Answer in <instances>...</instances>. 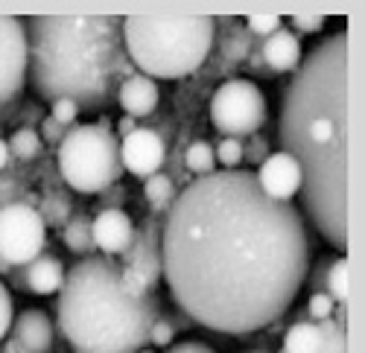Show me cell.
Masks as SVG:
<instances>
[{"label":"cell","instance_id":"cell-39","mask_svg":"<svg viewBox=\"0 0 365 353\" xmlns=\"http://www.w3.org/2000/svg\"><path fill=\"white\" fill-rule=\"evenodd\" d=\"M138 129V120H132V117H120V120H117V140H123V137H129L132 132Z\"/></svg>","mask_w":365,"mask_h":353},{"label":"cell","instance_id":"cell-42","mask_svg":"<svg viewBox=\"0 0 365 353\" xmlns=\"http://www.w3.org/2000/svg\"><path fill=\"white\" fill-rule=\"evenodd\" d=\"M12 269H15V266H9L6 260H0V275H6V278H9V272H12Z\"/></svg>","mask_w":365,"mask_h":353},{"label":"cell","instance_id":"cell-26","mask_svg":"<svg viewBox=\"0 0 365 353\" xmlns=\"http://www.w3.org/2000/svg\"><path fill=\"white\" fill-rule=\"evenodd\" d=\"M41 204H44V211H38V214H41L44 225H65V222L71 219V201H68L65 196L50 193Z\"/></svg>","mask_w":365,"mask_h":353},{"label":"cell","instance_id":"cell-10","mask_svg":"<svg viewBox=\"0 0 365 353\" xmlns=\"http://www.w3.org/2000/svg\"><path fill=\"white\" fill-rule=\"evenodd\" d=\"M161 233H164V214H149L140 225H135L132 246L120 254V266H129L149 289L161 283Z\"/></svg>","mask_w":365,"mask_h":353},{"label":"cell","instance_id":"cell-7","mask_svg":"<svg viewBox=\"0 0 365 353\" xmlns=\"http://www.w3.org/2000/svg\"><path fill=\"white\" fill-rule=\"evenodd\" d=\"M210 114V126L220 135L242 140L252 137L266 126L269 117V105H266V94L257 88V82L252 79H228L222 82L207 105Z\"/></svg>","mask_w":365,"mask_h":353},{"label":"cell","instance_id":"cell-14","mask_svg":"<svg viewBox=\"0 0 365 353\" xmlns=\"http://www.w3.org/2000/svg\"><path fill=\"white\" fill-rule=\"evenodd\" d=\"M12 342L24 350V353H50L56 344V327L44 310H24L15 315L12 330H9Z\"/></svg>","mask_w":365,"mask_h":353},{"label":"cell","instance_id":"cell-22","mask_svg":"<svg viewBox=\"0 0 365 353\" xmlns=\"http://www.w3.org/2000/svg\"><path fill=\"white\" fill-rule=\"evenodd\" d=\"M185 172L193 175V179H202V175H210L217 172V158H214V146H210L207 140H193L187 143L185 149Z\"/></svg>","mask_w":365,"mask_h":353},{"label":"cell","instance_id":"cell-20","mask_svg":"<svg viewBox=\"0 0 365 353\" xmlns=\"http://www.w3.org/2000/svg\"><path fill=\"white\" fill-rule=\"evenodd\" d=\"M322 333L316 321H295L284 333V350L281 353H319Z\"/></svg>","mask_w":365,"mask_h":353},{"label":"cell","instance_id":"cell-28","mask_svg":"<svg viewBox=\"0 0 365 353\" xmlns=\"http://www.w3.org/2000/svg\"><path fill=\"white\" fill-rule=\"evenodd\" d=\"M175 325H173V318L167 315H158L155 321H152V327H149V339L146 344H158V347H170L173 339H175Z\"/></svg>","mask_w":365,"mask_h":353},{"label":"cell","instance_id":"cell-9","mask_svg":"<svg viewBox=\"0 0 365 353\" xmlns=\"http://www.w3.org/2000/svg\"><path fill=\"white\" fill-rule=\"evenodd\" d=\"M26 88V23L0 15V105L21 97Z\"/></svg>","mask_w":365,"mask_h":353},{"label":"cell","instance_id":"cell-24","mask_svg":"<svg viewBox=\"0 0 365 353\" xmlns=\"http://www.w3.org/2000/svg\"><path fill=\"white\" fill-rule=\"evenodd\" d=\"M324 295L333 304H348V257L345 254L333 257L324 278Z\"/></svg>","mask_w":365,"mask_h":353},{"label":"cell","instance_id":"cell-6","mask_svg":"<svg viewBox=\"0 0 365 353\" xmlns=\"http://www.w3.org/2000/svg\"><path fill=\"white\" fill-rule=\"evenodd\" d=\"M58 172L71 190L94 196L117 187L123 164H120V140L111 129L97 123H76L58 143Z\"/></svg>","mask_w":365,"mask_h":353},{"label":"cell","instance_id":"cell-31","mask_svg":"<svg viewBox=\"0 0 365 353\" xmlns=\"http://www.w3.org/2000/svg\"><path fill=\"white\" fill-rule=\"evenodd\" d=\"M333 307H336V304H333L324 292H310V298H307V318L316 321V325H319V321H327V318H333Z\"/></svg>","mask_w":365,"mask_h":353},{"label":"cell","instance_id":"cell-25","mask_svg":"<svg viewBox=\"0 0 365 353\" xmlns=\"http://www.w3.org/2000/svg\"><path fill=\"white\" fill-rule=\"evenodd\" d=\"M319 333H322L319 353H348V327L327 318V321H319Z\"/></svg>","mask_w":365,"mask_h":353},{"label":"cell","instance_id":"cell-21","mask_svg":"<svg viewBox=\"0 0 365 353\" xmlns=\"http://www.w3.org/2000/svg\"><path fill=\"white\" fill-rule=\"evenodd\" d=\"M143 196L149 201V214H167L170 204L175 201L178 190H175V181L164 172H155L143 179Z\"/></svg>","mask_w":365,"mask_h":353},{"label":"cell","instance_id":"cell-35","mask_svg":"<svg viewBox=\"0 0 365 353\" xmlns=\"http://www.w3.org/2000/svg\"><path fill=\"white\" fill-rule=\"evenodd\" d=\"M333 257H336V251L333 254H324L316 266H313V272H307V283L310 286V292H324V278H327V269H330V263H333Z\"/></svg>","mask_w":365,"mask_h":353},{"label":"cell","instance_id":"cell-29","mask_svg":"<svg viewBox=\"0 0 365 353\" xmlns=\"http://www.w3.org/2000/svg\"><path fill=\"white\" fill-rule=\"evenodd\" d=\"M242 26H246L255 38H266L272 33H278V29L284 26V21L278 15H249Z\"/></svg>","mask_w":365,"mask_h":353},{"label":"cell","instance_id":"cell-44","mask_svg":"<svg viewBox=\"0 0 365 353\" xmlns=\"http://www.w3.org/2000/svg\"><path fill=\"white\" fill-rule=\"evenodd\" d=\"M138 353H152V350H138Z\"/></svg>","mask_w":365,"mask_h":353},{"label":"cell","instance_id":"cell-11","mask_svg":"<svg viewBox=\"0 0 365 353\" xmlns=\"http://www.w3.org/2000/svg\"><path fill=\"white\" fill-rule=\"evenodd\" d=\"M164 161H167V146L155 129L138 126L129 137L120 140V164L138 179H149V175L161 172Z\"/></svg>","mask_w":365,"mask_h":353},{"label":"cell","instance_id":"cell-36","mask_svg":"<svg viewBox=\"0 0 365 353\" xmlns=\"http://www.w3.org/2000/svg\"><path fill=\"white\" fill-rule=\"evenodd\" d=\"M266 155H269V143L260 135H252V146L242 143V158H246L249 164H257L260 167L266 161Z\"/></svg>","mask_w":365,"mask_h":353},{"label":"cell","instance_id":"cell-18","mask_svg":"<svg viewBox=\"0 0 365 353\" xmlns=\"http://www.w3.org/2000/svg\"><path fill=\"white\" fill-rule=\"evenodd\" d=\"M217 29H220V50H222V56L228 58L231 65H246V58L252 53V44H255V36L240 21H234V18H220Z\"/></svg>","mask_w":365,"mask_h":353},{"label":"cell","instance_id":"cell-40","mask_svg":"<svg viewBox=\"0 0 365 353\" xmlns=\"http://www.w3.org/2000/svg\"><path fill=\"white\" fill-rule=\"evenodd\" d=\"M9 161H12L9 146H6V140H4V137H0V169H6V167H9Z\"/></svg>","mask_w":365,"mask_h":353},{"label":"cell","instance_id":"cell-17","mask_svg":"<svg viewBox=\"0 0 365 353\" xmlns=\"http://www.w3.org/2000/svg\"><path fill=\"white\" fill-rule=\"evenodd\" d=\"M65 266L62 260L50 251H41L36 260H29L24 266V283L26 292H36V295H58V289L65 283Z\"/></svg>","mask_w":365,"mask_h":353},{"label":"cell","instance_id":"cell-3","mask_svg":"<svg viewBox=\"0 0 365 353\" xmlns=\"http://www.w3.org/2000/svg\"><path fill=\"white\" fill-rule=\"evenodd\" d=\"M26 79L44 102L71 100L79 114L117 102V88L135 73L120 15H33L26 18Z\"/></svg>","mask_w":365,"mask_h":353},{"label":"cell","instance_id":"cell-38","mask_svg":"<svg viewBox=\"0 0 365 353\" xmlns=\"http://www.w3.org/2000/svg\"><path fill=\"white\" fill-rule=\"evenodd\" d=\"M167 353H217L210 344H205V342H173L170 347H167Z\"/></svg>","mask_w":365,"mask_h":353},{"label":"cell","instance_id":"cell-5","mask_svg":"<svg viewBox=\"0 0 365 353\" xmlns=\"http://www.w3.org/2000/svg\"><path fill=\"white\" fill-rule=\"evenodd\" d=\"M217 41V18L210 15H129L123 44L135 73L181 79L196 73Z\"/></svg>","mask_w":365,"mask_h":353},{"label":"cell","instance_id":"cell-8","mask_svg":"<svg viewBox=\"0 0 365 353\" xmlns=\"http://www.w3.org/2000/svg\"><path fill=\"white\" fill-rule=\"evenodd\" d=\"M47 246V225L38 208L26 201H12L0 208V260L9 266H26Z\"/></svg>","mask_w":365,"mask_h":353},{"label":"cell","instance_id":"cell-34","mask_svg":"<svg viewBox=\"0 0 365 353\" xmlns=\"http://www.w3.org/2000/svg\"><path fill=\"white\" fill-rule=\"evenodd\" d=\"M50 117L56 123H62L65 129H71L79 120V105L71 100H56V102H50Z\"/></svg>","mask_w":365,"mask_h":353},{"label":"cell","instance_id":"cell-41","mask_svg":"<svg viewBox=\"0 0 365 353\" xmlns=\"http://www.w3.org/2000/svg\"><path fill=\"white\" fill-rule=\"evenodd\" d=\"M0 353H24V350H21V347H18V344L9 339L6 344H0Z\"/></svg>","mask_w":365,"mask_h":353},{"label":"cell","instance_id":"cell-43","mask_svg":"<svg viewBox=\"0 0 365 353\" xmlns=\"http://www.w3.org/2000/svg\"><path fill=\"white\" fill-rule=\"evenodd\" d=\"M249 353H269V350H249Z\"/></svg>","mask_w":365,"mask_h":353},{"label":"cell","instance_id":"cell-1","mask_svg":"<svg viewBox=\"0 0 365 353\" xmlns=\"http://www.w3.org/2000/svg\"><path fill=\"white\" fill-rule=\"evenodd\" d=\"M307 272V222L292 201L269 199L252 169L187 181L164 214L161 280L199 327L225 336L275 327Z\"/></svg>","mask_w":365,"mask_h":353},{"label":"cell","instance_id":"cell-27","mask_svg":"<svg viewBox=\"0 0 365 353\" xmlns=\"http://www.w3.org/2000/svg\"><path fill=\"white\" fill-rule=\"evenodd\" d=\"M214 158H217V164L222 169H240V164H242V140L222 137L214 146Z\"/></svg>","mask_w":365,"mask_h":353},{"label":"cell","instance_id":"cell-32","mask_svg":"<svg viewBox=\"0 0 365 353\" xmlns=\"http://www.w3.org/2000/svg\"><path fill=\"white\" fill-rule=\"evenodd\" d=\"M12 321H15V307H12V292L9 286L0 280V342H4L12 330Z\"/></svg>","mask_w":365,"mask_h":353},{"label":"cell","instance_id":"cell-13","mask_svg":"<svg viewBox=\"0 0 365 353\" xmlns=\"http://www.w3.org/2000/svg\"><path fill=\"white\" fill-rule=\"evenodd\" d=\"M91 233H94V246L103 251V257H120L135 240V222L126 211L120 208H103L91 219Z\"/></svg>","mask_w":365,"mask_h":353},{"label":"cell","instance_id":"cell-16","mask_svg":"<svg viewBox=\"0 0 365 353\" xmlns=\"http://www.w3.org/2000/svg\"><path fill=\"white\" fill-rule=\"evenodd\" d=\"M117 102H120V108L126 111V117H132V120H140V117H149L152 111L158 108L161 91H158V85L152 82L149 76L132 73V76H126L123 82H120Z\"/></svg>","mask_w":365,"mask_h":353},{"label":"cell","instance_id":"cell-19","mask_svg":"<svg viewBox=\"0 0 365 353\" xmlns=\"http://www.w3.org/2000/svg\"><path fill=\"white\" fill-rule=\"evenodd\" d=\"M65 246L79 257H91L97 254L94 246V233H91V216L88 214H71V219L65 222Z\"/></svg>","mask_w":365,"mask_h":353},{"label":"cell","instance_id":"cell-30","mask_svg":"<svg viewBox=\"0 0 365 353\" xmlns=\"http://www.w3.org/2000/svg\"><path fill=\"white\" fill-rule=\"evenodd\" d=\"M120 286H123V292H126L129 298H135V301H143V298L152 295V289H149L129 266H120Z\"/></svg>","mask_w":365,"mask_h":353},{"label":"cell","instance_id":"cell-37","mask_svg":"<svg viewBox=\"0 0 365 353\" xmlns=\"http://www.w3.org/2000/svg\"><path fill=\"white\" fill-rule=\"evenodd\" d=\"M68 135V129L62 126V123H56L53 117H44V123H41V132H38V137H41V143H50V146H58L62 143V137Z\"/></svg>","mask_w":365,"mask_h":353},{"label":"cell","instance_id":"cell-2","mask_svg":"<svg viewBox=\"0 0 365 353\" xmlns=\"http://www.w3.org/2000/svg\"><path fill=\"white\" fill-rule=\"evenodd\" d=\"M348 26L313 44L281 94V152L301 167V208L319 237L348 251V135H351Z\"/></svg>","mask_w":365,"mask_h":353},{"label":"cell","instance_id":"cell-33","mask_svg":"<svg viewBox=\"0 0 365 353\" xmlns=\"http://www.w3.org/2000/svg\"><path fill=\"white\" fill-rule=\"evenodd\" d=\"M327 23L324 15H310V12H301V15H289V26H292V33L295 36H304V33H322Z\"/></svg>","mask_w":365,"mask_h":353},{"label":"cell","instance_id":"cell-12","mask_svg":"<svg viewBox=\"0 0 365 353\" xmlns=\"http://www.w3.org/2000/svg\"><path fill=\"white\" fill-rule=\"evenodd\" d=\"M255 179L269 199L292 201V196H298V190H301V167L295 164V158H289L287 152L278 149V152L266 155V161L255 172Z\"/></svg>","mask_w":365,"mask_h":353},{"label":"cell","instance_id":"cell-23","mask_svg":"<svg viewBox=\"0 0 365 353\" xmlns=\"http://www.w3.org/2000/svg\"><path fill=\"white\" fill-rule=\"evenodd\" d=\"M9 155L18 158L21 164H33L36 158H41V149H44V143L38 137L36 129H29V126H21L12 137H9Z\"/></svg>","mask_w":365,"mask_h":353},{"label":"cell","instance_id":"cell-15","mask_svg":"<svg viewBox=\"0 0 365 353\" xmlns=\"http://www.w3.org/2000/svg\"><path fill=\"white\" fill-rule=\"evenodd\" d=\"M260 56H263V65L269 68L272 76L295 73L301 58H304L301 56V38L292 33L289 26H281L278 33L260 38Z\"/></svg>","mask_w":365,"mask_h":353},{"label":"cell","instance_id":"cell-4","mask_svg":"<svg viewBox=\"0 0 365 353\" xmlns=\"http://www.w3.org/2000/svg\"><path fill=\"white\" fill-rule=\"evenodd\" d=\"M158 315L155 292L143 301L129 298L120 286V263L103 254L79 257L56 295L58 330L76 353H138Z\"/></svg>","mask_w":365,"mask_h":353}]
</instances>
